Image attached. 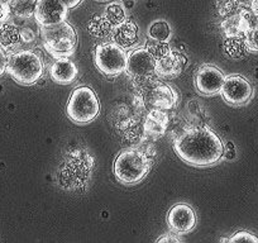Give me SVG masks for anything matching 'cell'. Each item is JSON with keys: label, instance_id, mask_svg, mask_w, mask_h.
<instances>
[{"label": "cell", "instance_id": "cell-12", "mask_svg": "<svg viewBox=\"0 0 258 243\" xmlns=\"http://www.w3.org/2000/svg\"><path fill=\"white\" fill-rule=\"evenodd\" d=\"M126 73L133 78L156 74V58L147 48H137L126 57Z\"/></svg>", "mask_w": 258, "mask_h": 243}, {"label": "cell", "instance_id": "cell-30", "mask_svg": "<svg viewBox=\"0 0 258 243\" xmlns=\"http://www.w3.org/2000/svg\"><path fill=\"white\" fill-rule=\"evenodd\" d=\"M181 238H177V237H173V234H167V235H165V237H161V238H158L157 239V242H161V243H163V242H181Z\"/></svg>", "mask_w": 258, "mask_h": 243}, {"label": "cell", "instance_id": "cell-1", "mask_svg": "<svg viewBox=\"0 0 258 243\" xmlns=\"http://www.w3.org/2000/svg\"><path fill=\"white\" fill-rule=\"evenodd\" d=\"M176 155L191 166L208 167L224 156V143L208 127H195L181 133L173 142Z\"/></svg>", "mask_w": 258, "mask_h": 243}, {"label": "cell", "instance_id": "cell-2", "mask_svg": "<svg viewBox=\"0 0 258 243\" xmlns=\"http://www.w3.org/2000/svg\"><path fill=\"white\" fill-rule=\"evenodd\" d=\"M7 73L21 85H33L43 74V61L37 52L22 49L8 57Z\"/></svg>", "mask_w": 258, "mask_h": 243}, {"label": "cell", "instance_id": "cell-24", "mask_svg": "<svg viewBox=\"0 0 258 243\" xmlns=\"http://www.w3.org/2000/svg\"><path fill=\"white\" fill-rule=\"evenodd\" d=\"M146 48L148 49V51L151 52V54H152L153 57H155L156 59L161 58V57L166 56V54L168 53V52L171 51V47L170 44H168V42H160V41H153V39H151V42H148L147 47Z\"/></svg>", "mask_w": 258, "mask_h": 243}, {"label": "cell", "instance_id": "cell-29", "mask_svg": "<svg viewBox=\"0 0 258 243\" xmlns=\"http://www.w3.org/2000/svg\"><path fill=\"white\" fill-rule=\"evenodd\" d=\"M21 34H22V41L23 42H31L34 39V33L31 31V29H21Z\"/></svg>", "mask_w": 258, "mask_h": 243}, {"label": "cell", "instance_id": "cell-18", "mask_svg": "<svg viewBox=\"0 0 258 243\" xmlns=\"http://www.w3.org/2000/svg\"><path fill=\"white\" fill-rule=\"evenodd\" d=\"M22 42L21 29L12 23L0 26V47L6 52H14Z\"/></svg>", "mask_w": 258, "mask_h": 243}, {"label": "cell", "instance_id": "cell-3", "mask_svg": "<svg viewBox=\"0 0 258 243\" xmlns=\"http://www.w3.org/2000/svg\"><path fill=\"white\" fill-rule=\"evenodd\" d=\"M151 161L141 151L129 148L118 155L114 162V175L121 184L136 185L147 176Z\"/></svg>", "mask_w": 258, "mask_h": 243}, {"label": "cell", "instance_id": "cell-9", "mask_svg": "<svg viewBox=\"0 0 258 243\" xmlns=\"http://www.w3.org/2000/svg\"><path fill=\"white\" fill-rule=\"evenodd\" d=\"M225 76L218 68L213 65H203L195 74V88L202 95L213 96L222 91Z\"/></svg>", "mask_w": 258, "mask_h": 243}, {"label": "cell", "instance_id": "cell-28", "mask_svg": "<svg viewBox=\"0 0 258 243\" xmlns=\"http://www.w3.org/2000/svg\"><path fill=\"white\" fill-rule=\"evenodd\" d=\"M7 66H8V56L7 52L0 47V76L7 71Z\"/></svg>", "mask_w": 258, "mask_h": 243}, {"label": "cell", "instance_id": "cell-32", "mask_svg": "<svg viewBox=\"0 0 258 243\" xmlns=\"http://www.w3.org/2000/svg\"><path fill=\"white\" fill-rule=\"evenodd\" d=\"M238 7H244V8H250L255 0H234Z\"/></svg>", "mask_w": 258, "mask_h": 243}, {"label": "cell", "instance_id": "cell-26", "mask_svg": "<svg viewBox=\"0 0 258 243\" xmlns=\"http://www.w3.org/2000/svg\"><path fill=\"white\" fill-rule=\"evenodd\" d=\"M228 242L237 243V242H252V243H258V238L254 234L249 232H245V230H240L237 232L235 234H233L232 237L228 239Z\"/></svg>", "mask_w": 258, "mask_h": 243}, {"label": "cell", "instance_id": "cell-23", "mask_svg": "<svg viewBox=\"0 0 258 243\" xmlns=\"http://www.w3.org/2000/svg\"><path fill=\"white\" fill-rule=\"evenodd\" d=\"M104 16L110 21V23L113 26H116V24L121 23L123 21H125V11H124L123 7L118 3H111L109 4L105 8V14Z\"/></svg>", "mask_w": 258, "mask_h": 243}, {"label": "cell", "instance_id": "cell-31", "mask_svg": "<svg viewBox=\"0 0 258 243\" xmlns=\"http://www.w3.org/2000/svg\"><path fill=\"white\" fill-rule=\"evenodd\" d=\"M61 2L64 4V6L68 7L69 9H73L75 8V7H78L83 0H61Z\"/></svg>", "mask_w": 258, "mask_h": 243}, {"label": "cell", "instance_id": "cell-27", "mask_svg": "<svg viewBox=\"0 0 258 243\" xmlns=\"http://www.w3.org/2000/svg\"><path fill=\"white\" fill-rule=\"evenodd\" d=\"M11 9H9L7 0H0V26L6 23L11 17Z\"/></svg>", "mask_w": 258, "mask_h": 243}, {"label": "cell", "instance_id": "cell-25", "mask_svg": "<svg viewBox=\"0 0 258 243\" xmlns=\"http://www.w3.org/2000/svg\"><path fill=\"white\" fill-rule=\"evenodd\" d=\"M245 46L249 52H258V27L250 28L243 34Z\"/></svg>", "mask_w": 258, "mask_h": 243}, {"label": "cell", "instance_id": "cell-11", "mask_svg": "<svg viewBox=\"0 0 258 243\" xmlns=\"http://www.w3.org/2000/svg\"><path fill=\"white\" fill-rule=\"evenodd\" d=\"M167 224L176 234H186L197 225V214L190 205L178 203L168 210Z\"/></svg>", "mask_w": 258, "mask_h": 243}, {"label": "cell", "instance_id": "cell-16", "mask_svg": "<svg viewBox=\"0 0 258 243\" xmlns=\"http://www.w3.org/2000/svg\"><path fill=\"white\" fill-rule=\"evenodd\" d=\"M222 29L227 37H235L244 34L245 31L249 29L248 22L245 19L244 11H239L237 13L229 14L224 21L222 22Z\"/></svg>", "mask_w": 258, "mask_h": 243}, {"label": "cell", "instance_id": "cell-21", "mask_svg": "<svg viewBox=\"0 0 258 243\" xmlns=\"http://www.w3.org/2000/svg\"><path fill=\"white\" fill-rule=\"evenodd\" d=\"M223 48H224L225 54L230 58H243L249 52L242 36L227 37Z\"/></svg>", "mask_w": 258, "mask_h": 243}, {"label": "cell", "instance_id": "cell-13", "mask_svg": "<svg viewBox=\"0 0 258 243\" xmlns=\"http://www.w3.org/2000/svg\"><path fill=\"white\" fill-rule=\"evenodd\" d=\"M187 58L182 53L171 49L166 56L156 59V74L161 78H175L186 68Z\"/></svg>", "mask_w": 258, "mask_h": 243}, {"label": "cell", "instance_id": "cell-15", "mask_svg": "<svg viewBox=\"0 0 258 243\" xmlns=\"http://www.w3.org/2000/svg\"><path fill=\"white\" fill-rule=\"evenodd\" d=\"M113 41L118 43L123 48H129L133 47L140 39V31L135 22L129 21L128 18L121 23L114 26L113 29Z\"/></svg>", "mask_w": 258, "mask_h": 243}, {"label": "cell", "instance_id": "cell-7", "mask_svg": "<svg viewBox=\"0 0 258 243\" xmlns=\"http://www.w3.org/2000/svg\"><path fill=\"white\" fill-rule=\"evenodd\" d=\"M220 94L229 105L243 106L252 100L254 91L253 86L245 78L240 75H229L225 76L224 85Z\"/></svg>", "mask_w": 258, "mask_h": 243}, {"label": "cell", "instance_id": "cell-5", "mask_svg": "<svg viewBox=\"0 0 258 243\" xmlns=\"http://www.w3.org/2000/svg\"><path fill=\"white\" fill-rule=\"evenodd\" d=\"M66 113L76 125H88L95 120L100 113V103L93 89L89 86L76 88L69 99Z\"/></svg>", "mask_w": 258, "mask_h": 243}, {"label": "cell", "instance_id": "cell-20", "mask_svg": "<svg viewBox=\"0 0 258 243\" xmlns=\"http://www.w3.org/2000/svg\"><path fill=\"white\" fill-rule=\"evenodd\" d=\"M11 13L17 18L28 19L34 16L37 0H7Z\"/></svg>", "mask_w": 258, "mask_h": 243}, {"label": "cell", "instance_id": "cell-6", "mask_svg": "<svg viewBox=\"0 0 258 243\" xmlns=\"http://www.w3.org/2000/svg\"><path fill=\"white\" fill-rule=\"evenodd\" d=\"M126 57L123 47L115 42H106L95 48V65L104 75L118 76L126 70Z\"/></svg>", "mask_w": 258, "mask_h": 243}, {"label": "cell", "instance_id": "cell-8", "mask_svg": "<svg viewBox=\"0 0 258 243\" xmlns=\"http://www.w3.org/2000/svg\"><path fill=\"white\" fill-rule=\"evenodd\" d=\"M142 95L143 103L148 110H153V109L165 111L170 110L176 105L178 99L175 89L161 81L142 93Z\"/></svg>", "mask_w": 258, "mask_h": 243}, {"label": "cell", "instance_id": "cell-17", "mask_svg": "<svg viewBox=\"0 0 258 243\" xmlns=\"http://www.w3.org/2000/svg\"><path fill=\"white\" fill-rule=\"evenodd\" d=\"M168 125V115L165 110H157L153 109L150 110L145 122V131L148 135L153 137H160L165 135Z\"/></svg>", "mask_w": 258, "mask_h": 243}, {"label": "cell", "instance_id": "cell-22", "mask_svg": "<svg viewBox=\"0 0 258 243\" xmlns=\"http://www.w3.org/2000/svg\"><path fill=\"white\" fill-rule=\"evenodd\" d=\"M148 37L153 41L168 42L171 38V28L166 21H156L148 29Z\"/></svg>", "mask_w": 258, "mask_h": 243}, {"label": "cell", "instance_id": "cell-10", "mask_svg": "<svg viewBox=\"0 0 258 243\" xmlns=\"http://www.w3.org/2000/svg\"><path fill=\"white\" fill-rule=\"evenodd\" d=\"M69 8L61 0H37L34 18L39 27L53 26L66 21Z\"/></svg>", "mask_w": 258, "mask_h": 243}, {"label": "cell", "instance_id": "cell-4", "mask_svg": "<svg viewBox=\"0 0 258 243\" xmlns=\"http://www.w3.org/2000/svg\"><path fill=\"white\" fill-rule=\"evenodd\" d=\"M43 46L52 56L57 58L68 57L75 52L78 46V34L69 22L41 27Z\"/></svg>", "mask_w": 258, "mask_h": 243}, {"label": "cell", "instance_id": "cell-14", "mask_svg": "<svg viewBox=\"0 0 258 243\" xmlns=\"http://www.w3.org/2000/svg\"><path fill=\"white\" fill-rule=\"evenodd\" d=\"M78 74L79 71L75 64L66 57L57 58L49 69V75L52 80L59 85H69L74 83L78 78Z\"/></svg>", "mask_w": 258, "mask_h": 243}, {"label": "cell", "instance_id": "cell-19", "mask_svg": "<svg viewBox=\"0 0 258 243\" xmlns=\"http://www.w3.org/2000/svg\"><path fill=\"white\" fill-rule=\"evenodd\" d=\"M114 26L110 23L105 16H94L90 19L88 26V31L91 36L98 37V38H105L113 33Z\"/></svg>", "mask_w": 258, "mask_h": 243}]
</instances>
